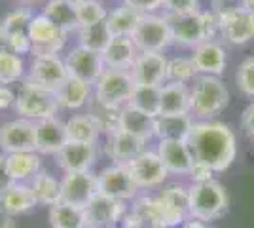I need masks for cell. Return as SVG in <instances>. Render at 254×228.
Instances as JSON below:
<instances>
[{
    "instance_id": "1",
    "label": "cell",
    "mask_w": 254,
    "mask_h": 228,
    "mask_svg": "<svg viewBox=\"0 0 254 228\" xmlns=\"http://www.w3.org/2000/svg\"><path fill=\"white\" fill-rule=\"evenodd\" d=\"M186 145L193 156V162L207 165L214 173L226 171L237 156L235 133L228 124L214 120L193 122L186 137Z\"/></svg>"
},
{
    "instance_id": "2",
    "label": "cell",
    "mask_w": 254,
    "mask_h": 228,
    "mask_svg": "<svg viewBox=\"0 0 254 228\" xmlns=\"http://www.w3.org/2000/svg\"><path fill=\"white\" fill-rule=\"evenodd\" d=\"M165 17L171 27L173 42L186 48H195L203 42L214 40V36L218 34V17L211 10H197L193 13H182V15L165 13Z\"/></svg>"
},
{
    "instance_id": "3",
    "label": "cell",
    "mask_w": 254,
    "mask_h": 228,
    "mask_svg": "<svg viewBox=\"0 0 254 228\" xmlns=\"http://www.w3.org/2000/svg\"><path fill=\"white\" fill-rule=\"evenodd\" d=\"M230 101V91L218 76L199 75L190 87V114L211 120L220 114Z\"/></svg>"
},
{
    "instance_id": "4",
    "label": "cell",
    "mask_w": 254,
    "mask_h": 228,
    "mask_svg": "<svg viewBox=\"0 0 254 228\" xmlns=\"http://www.w3.org/2000/svg\"><path fill=\"white\" fill-rule=\"evenodd\" d=\"M188 202H190V219L207 225L220 219L228 211L230 198L226 188L212 179L205 183H193L188 188Z\"/></svg>"
},
{
    "instance_id": "5",
    "label": "cell",
    "mask_w": 254,
    "mask_h": 228,
    "mask_svg": "<svg viewBox=\"0 0 254 228\" xmlns=\"http://www.w3.org/2000/svg\"><path fill=\"white\" fill-rule=\"evenodd\" d=\"M19 118H27L32 122H40L46 118H53L59 112V103L55 91L44 89L25 78L19 91L15 93V107Z\"/></svg>"
},
{
    "instance_id": "6",
    "label": "cell",
    "mask_w": 254,
    "mask_h": 228,
    "mask_svg": "<svg viewBox=\"0 0 254 228\" xmlns=\"http://www.w3.org/2000/svg\"><path fill=\"white\" fill-rule=\"evenodd\" d=\"M133 87H135V82H133V76L129 71L106 69L93 86L95 103L105 109L122 110L129 105Z\"/></svg>"
},
{
    "instance_id": "7",
    "label": "cell",
    "mask_w": 254,
    "mask_h": 228,
    "mask_svg": "<svg viewBox=\"0 0 254 228\" xmlns=\"http://www.w3.org/2000/svg\"><path fill=\"white\" fill-rule=\"evenodd\" d=\"M131 38H133L138 52H159L161 54L173 42V34H171L167 17L156 15V13L142 15L137 31L133 33Z\"/></svg>"
},
{
    "instance_id": "8",
    "label": "cell",
    "mask_w": 254,
    "mask_h": 228,
    "mask_svg": "<svg viewBox=\"0 0 254 228\" xmlns=\"http://www.w3.org/2000/svg\"><path fill=\"white\" fill-rule=\"evenodd\" d=\"M29 38H31L32 55H59V52L63 50L64 42H66V33L61 31L44 13H36L31 19Z\"/></svg>"
},
{
    "instance_id": "9",
    "label": "cell",
    "mask_w": 254,
    "mask_h": 228,
    "mask_svg": "<svg viewBox=\"0 0 254 228\" xmlns=\"http://www.w3.org/2000/svg\"><path fill=\"white\" fill-rule=\"evenodd\" d=\"M97 186H99V194L114 198L120 202L137 198L140 190L137 183L133 181V175L126 163H114L103 169L97 175Z\"/></svg>"
},
{
    "instance_id": "10",
    "label": "cell",
    "mask_w": 254,
    "mask_h": 228,
    "mask_svg": "<svg viewBox=\"0 0 254 228\" xmlns=\"http://www.w3.org/2000/svg\"><path fill=\"white\" fill-rule=\"evenodd\" d=\"M0 149L4 154L36 152V122L15 118L0 126Z\"/></svg>"
},
{
    "instance_id": "11",
    "label": "cell",
    "mask_w": 254,
    "mask_h": 228,
    "mask_svg": "<svg viewBox=\"0 0 254 228\" xmlns=\"http://www.w3.org/2000/svg\"><path fill=\"white\" fill-rule=\"evenodd\" d=\"M163 228H179L190 219V202L188 188L182 185H171L156 198Z\"/></svg>"
},
{
    "instance_id": "12",
    "label": "cell",
    "mask_w": 254,
    "mask_h": 228,
    "mask_svg": "<svg viewBox=\"0 0 254 228\" xmlns=\"http://www.w3.org/2000/svg\"><path fill=\"white\" fill-rule=\"evenodd\" d=\"M68 78L66 73V65L64 59H61L59 55H34L32 57L31 69L27 80L36 84V86L50 89V91H57L63 86V82Z\"/></svg>"
},
{
    "instance_id": "13",
    "label": "cell",
    "mask_w": 254,
    "mask_h": 228,
    "mask_svg": "<svg viewBox=\"0 0 254 228\" xmlns=\"http://www.w3.org/2000/svg\"><path fill=\"white\" fill-rule=\"evenodd\" d=\"M64 65H66L68 76L78 78L89 86H95L97 80L106 71L103 55L91 52V50H85L82 46H76L74 50L66 55Z\"/></svg>"
},
{
    "instance_id": "14",
    "label": "cell",
    "mask_w": 254,
    "mask_h": 228,
    "mask_svg": "<svg viewBox=\"0 0 254 228\" xmlns=\"http://www.w3.org/2000/svg\"><path fill=\"white\" fill-rule=\"evenodd\" d=\"M167 57L159 52H138L131 67V76L137 86H158L167 82Z\"/></svg>"
},
{
    "instance_id": "15",
    "label": "cell",
    "mask_w": 254,
    "mask_h": 228,
    "mask_svg": "<svg viewBox=\"0 0 254 228\" xmlns=\"http://www.w3.org/2000/svg\"><path fill=\"white\" fill-rule=\"evenodd\" d=\"M85 228H116V225L126 217L124 202L97 194L84 207Z\"/></svg>"
},
{
    "instance_id": "16",
    "label": "cell",
    "mask_w": 254,
    "mask_h": 228,
    "mask_svg": "<svg viewBox=\"0 0 254 228\" xmlns=\"http://www.w3.org/2000/svg\"><path fill=\"white\" fill-rule=\"evenodd\" d=\"M61 190H63V194H61L63 204L84 209L99 194L97 175H93L91 171L64 173L63 181H61Z\"/></svg>"
},
{
    "instance_id": "17",
    "label": "cell",
    "mask_w": 254,
    "mask_h": 228,
    "mask_svg": "<svg viewBox=\"0 0 254 228\" xmlns=\"http://www.w3.org/2000/svg\"><path fill=\"white\" fill-rule=\"evenodd\" d=\"M32 13L29 8H17L10 11L0 25V31L6 34L8 44H10V52L17 55L31 54L32 46L29 38V27H31Z\"/></svg>"
},
{
    "instance_id": "18",
    "label": "cell",
    "mask_w": 254,
    "mask_h": 228,
    "mask_svg": "<svg viewBox=\"0 0 254 228\" xmlns=\"http://www.w3.org/2000/svg\"><path fill=\"white\" fill-rule=\"evenodd\" d=\"M138 188H156L167 179V169L156 151L140 152L135 160L126 163Z\"/></svg>"
},
{
    "instance_id": "19",
    "label": "cell",
    "mask_w": 254,
    "mask_h": 228,
    "mask_svg": "<svg viewBox=\"0 0 254 228\" xmlns=\"http://www.w3.org/2000/svg\"><path fill=\"white\" fill-rule=\"evenodd\" d=\"M218 34L224 36V40L235 46L254 40V11L239 10L218 17Z\"/></svg>"
},
{
    "instance_id": "20",
    "label": "cell",
    "mask_w": 254,
    "mask_h": 228,
    "mask_svg": "<svg viewBox=\"0 0 254 228\" xmlns=\"http://www.w3.org/2000/svg\"><path fill=\"white\" fill-rule=\"evenodd\" d=\"M97 160V147L93 143L68 141L57 152V163L64 173L89 171Z\"/></svg>"
},
{
    "instance_id": "21",
    "label": "cell",
    "mask_w": 254,
    "mask_h": 228,
    "mask_svg": "<svg viewBox=\"0 0 254 228\" xmlns=\"http://www.w3.org/2000/svg\"><path fill=\"white\" fill-rule=\"evenodd\" d=\"M191 61L195 65L197 75L220 76L226 71V48L216 40H209L193 48Z\"/></svg>"
},
{
    "instance_id": "22",
    "label": "cell",
    "mask_w": 254,
    "mask_h": 228,
    "mask_svg": "<svg viewBox=\"0 0 254 228\" xmlns=\"http://www.w3.org/2000/svg\"><path fill=\"white\" fill-rule=\"evenodd\" d=\"M156 152L161 158L167 173L190 175L191 167H193V156H191L186 141H175V139L159 141Z\"/></svg>"
},
{
    "instance_id": "23",
    "label": "cell",
    "mask_w": 254,
    "mask_h": 228,
    "mask_svg": "<svg viewBox=\"0 0 254 228\" xmlns=\"http://www.w3.org/2000/svg\"><path fill=\"white\" fill-rule=\"evenodd\" d=\"M68 143L66 126L61 118L53 116L36 122V152L38 154H55Z\"/></svg>"
},
{
    "instance_id": "24",
    "label": "cell",
    "mask_w": 254,
    "mask_h": 228,
    "mask_svg": "<svg viewBox=\"0 0 254 228\" xmlns=\"http://www.w3.org/2000/svg\"><path fill=\"white\" fill-rule=\"evenodd\" d=\"M36 206H38V202L34 198L32 186L27 183H13L8 190H4L0 194V211L10 217L25 215Z\"/></svg>"
},
{
    "instance_id": "25",
    "label": "cell",
    "mask_w": 254,
    "mask_h": 228,
    "mask_svg": "<svg viewBox=\"0 0 254 228\" xmlns=\"http://www.w3.org/2000/svg\"><path fill=\"white\" fill-rule=\"evenodd\" d=\"M103 61L106 69L118 71H131L138 55V50L131 36H112V40L103 52Z\"/></svg>"
},
{
    "instance_id": "26",
    "label": "cell",
    "mask_w": 254,
    "mask_h": 228,
    "mask_svg": "<svg viewBox=\"0 0 254 228\" xmlns=\"http://www.w3.org/2000/svg\"><path fill=\"white\" fill-rule=\"evenodd\" d=\"M144 151H146V141L138 139L131 133L120 130L112 135H108L106 154L114 160V163H129Z\"/></svg>"
},
{
    "instance_id": "27",
    "label": "cell",
    "mask_w": 254,
    "mask_h": 228,
    "mask_svg": "<svg viewBox=\"0 0 254 228\" xmlns=\"http://www.w3.org/2000/svg\"><path fill=\"white\" fill-rule=\"evenodd\" d=\"M159 114H161V116L190 114V87H188V84L165 82V84L161 86Z\"/></svg>"
},
{
    "instance_id": "28",
    "label": "cell",
    "mask_w": 254,
    "mask_h": 228,
    "mask_svg": "<svg viewBox=\"0 0 254 228\" xmlns=\"http://www.w3.org/2000/svg\"><path fill=\"white\" fill-rule=\"evenodd\" d=\"M6 165L13 183H25L42 171V158L38 152H15L6 154Z\"/></svg>"
},
{
    "instance_id": "29",
    "label": "cell",
    "mask_w": 254,
    "mask_h": 228,
    "mask_svg": "<svg viewBox=\"0 0 254 228\" xmlns=\"http://www.w3.org/2000/svg\"><path fill=\"white\" fill-rule=\"evenodd\" d=\"M126 228H163L156 198H138L131 213L124 219Z\"/></svg>"
},
{
    "instance_id": "30",
    "label": "cell",
    "mask_w": 254,
    "mask_h": 228,
    "mask_svg": "<svg viewBox=\"0 0 254 228\" xmlns=\"http://www.w3.org/2000/svg\"><path fill=\"white\" fill-rule=\"evenodd\" d=\"M91 91H93V86L85 84L78 78L68 76L63 82V86L55 91V97L59 103V109L78 110L82 109L87 103V99L91 97Z\"/></svg>"
},
{
    "instance_id": "31",
    "label": "cell",
    "mask_w": 254,
    "mask_h": 228,
    "mask_svg": "<svg viewBox=\"0 0 254 228\" xmlns=\"http://www.w3.org/2000/svg\"><path fill=\"white\" fill-rule=\"evenodd\" d=\"M193 120L191 114H180V116H156L154 118V137L159 141L175 139V141H186L190 133Z\"/></svg>"
},
{
    "instance_id": "32",
    "label": "cell",
    "mask_w": 254,
    "mask_h": 228,
    "mask_svg": "<svg viewBox=\"0 0 254 228\" xmlns=\"http://www.w3.org/2000/svg\"><path fill=\"white\" fill-rule=\"evenodd\" d=\"M120 130L148 143L154 137V118L127 105L120 110Z\"/></svg>"
},
{
    "instance_id": "33",
    "label": "cell",
    "mask_w": 254,
    "mask_h": 228,
    "mask_svg": "<svg viewBox=\"0 0 254 228\" xmlns=\"http://www.w3.org/2000/svg\"><path fill=\"white\" fill-rule=\"evenodd\" d=\"M64 126H66L68 141L93 143L95 145L99 135H101V128H99L95 116L91 112L89 114H74L64 122Z\"/></svg>"
},
{
    "instance_id": "34",
    "label": "cell",
    "mask_w": 254,
    "mask_h": 228,
    "mask_svg": "<svg viewBox=\"0 0 254 228\" xmlns=\"http://www.w3.org/2000/svg\"><path fill=\"white\" fill-rule=\"evenodd\" d=\"M140 19H142V13L122 4L120 8L112 10L106 15V25H108L112 36H133Z\"/></svg>"
},
{
    "instance_id": "35",
    "label": "cell",
    "mask_w": 254,
    "mask_h": 228,
    "mask_svg": "<svg viewBox=\"0 0 254 228\" xmlns=\"http://www.w3.org/2000/svg\"><path fill=\"white\" fill-rule=\"evenodd\" d=\"M42 13L46 17H50L66 34L70 33V31H78L80 29L78 15H76V6L70 4V2H64V0H48Z\"/></svg>"
},
{
    "instance_id": "36",
    "label": "cell",
    "mask_w": 254,
    "mask_h": 228,
    "mask_svg": "<svg viewBox=\"0 0 254 228\" xmlns=\"http://www.w3.org/2000/svg\"><path fill=\"white\" fill-rule=\"evenodd\" d=\"M32 192H34V198L40 206H48L53 207L57 204H61V181H57L53 175L46 173V171H40L34 179L31 181Z\"/></svg>"
},
{
    "instance_id": "37",
    "label": "cell",
    "mask_w": 254,
    "mask_h": 228,
    "mask_svg": "<svg viewBox=\"0 0 254 228\" xmlns=\"http://www.w3.org/2000/svg\"><path fill=\"white\" fill-rule=\"evenodd\" d=\"M112 40V33L106 25V19L89 27H80L78 29V46H82L85 50H91L97 54H103L108 42Z\"/></svg>"
},
{
    "instance_id": "38",
    "label": "cell",
    "mask_w": 254,
    "mask_h": 228,
    "mask_svg": "<svg viewBox=\"0 0 254 228\" xmlns=\"http://www.w3.org/2000/svg\"><path fill=\"white\" fill-rule=\"evenodd\" d=\"M159 95H161V87L135 84L131 99H129V107L148 114L150 118H156L159 116Z\"/></svg>"
},
{
    "instance_id": "39",
    "label": "cell",
    "mask_w": 254,
    "mask_h": 228,
    "mask_svg": "<svg viewBox=\"0 0 254 228\" xmlns=\"http://www.w3.org/2000/svg\"><path fill=\"white\" fill-rule=\"evenodd\" d=\"M50 225L52 228H85L84 209L61 202L50 207Z\"/></svg>"
},
{
    "instance_id": "40",
    "label": "cell",
    "mask_w": 254,
    "mask_h": 228,
    "mask_svg": "<svg viewBox=\"0 0 254 228\" xmlns=\"http://www.w3.org/2000/svg\"><path fill=\"white\" fill-rule=\"evenodd\" d=\"M25 76V61L13 52L0 54V86H11Z\"/></svg>"
},
{
    "instance_id": "41",
    "label": "cell",
    "mask_w": 254,
    "mask_h": 228,
    "mask_svg": "<svg viewBox=\"0 0 254 228\" xmlns=\"http://www.w3.org/2000/svg\"><path fill=\"white\" fill-rule=\"evenodd\" d=\"M197 71L191 57H173L167 61V82L175 84H190L197 78Z\"/></svg>"
},
{
    "instance_id": "42",
    "label": "cell",
    "mask_w": 254,
    "mask_h": 228,
    "mask_svg": "<svg viewBox=\"0 0 254 228\" xmlns=\"http://www.w3.org/2000/svg\"><path fill=\"white\" fill-rule=\"evenodd\" d=\"M76 15H78L80 27H89V25L105 21L108 11L99 0H85L76 6Z\"/></svg>"
},
{
    "instance_id": "43",
    "label": "cell",
    "mask_w": 254,
    "mask_h": 228,
    "mask_svg": "<svg viewBox=\"0 0 254 228\" xmlns=\"http://www.w3.org/2000/svg\"><path fill=\"white\" fill-rule=\"evenodd\" d=\"M235 84L239 91L247 97H254V57L245 59L241 65L237 67L235 73Z\"/></svg>"
},
{
    "instance_id": "44",
    "label": "cell",
    "mask_w": 254,
    "mask_h": 228,
    "mask_svg": "<svg viewBox=\"0 0 254 228\" xmlns=\"http://www.w3.org/2000/svg\"><path fill=\"white\" fill-rule=\"evenodd\" d=\"M95 116L97 124L101 128V133H106V135H112L120 131V110L116 109H105V107H99L91 112Z\"/></svg>"
},
{
    "instance_id": "45",
    "label": "cell",
    "mask_w": 254,
    "mask_h": 228,
    "mask_svg": "<svg viewBox=\"0 0 254 228\" xmlns=\"http://www.w3.org/2000/svg\"><path fill=\"white\" fill-rule=\"evenodd\" d=\"M167 13L182 15V13H193L199 10V0H161Z\"/></svg>"
},
{
    "instance_id": "46",
    "label": "cell",
    "mask_w": 254,
    "mask_h": 228,
    "mask_svg": "<svg viewBox=\"0 0 254 228\" xmlns=\"http://www.w3.org/2000/svg\"><path fill=\"white\" fill-rule=\"evenodd\" d=\"M239 10H247V0H211V11L216 17Z\"/></svg>"
},
{
    "instance_id": "47",
    "label": "cell",
    "mask_w": 254,
    "mask_h": 228,
    "mask_svg": "<svg viewBox=\"0 0 254 228\" xmlns=\"http://www.w3.org/2000/svg\"><path fill=\"white\" fill-rule=\"evenodd\" d=\"M124 4L133 8V10H137L142 15H150V13H154V11L163 6L161 0H124Z\"/></svg>"
},
{
    "instance_id": "48",
    "label": "cell",
    "mask_w": 254,
    "mask_h": 228,
    "mask_svg": "<svg viewBox=\"0 0 254 228\" xmlns=\"http://www.w3.org/2000/svg\"><path fill=\"white\" fill-rule=\"evenodd\" d=\"M212 175H214V171H212V169H209L207 165L193 162V167H191V171H190V177H191V181H193V183H205V181H212Z\"/></svg>"
},
{
    "instance_id": "49",
    "label": "cell",
    "mask_w": 254,
    "mask_h": 228,
    "mask_svg": "<svg viewBox=\"0 0 254 228\" xmlns=\"http://www.w3.org/2000/svg\"><path fill=\"white\" fill-rule=\"evenodd\" d=\"M241 128H243V131L251 139H254V101L241 114Z\"/></svg>"
},
{
    "instance_id": "50",
    "label": "cell",
    "mask_w": 254,
    "mask_h": 228,
    "mask_svg": "<svg viewBox=\"0 0 254 228\" xmlns=\"http://www.w3.org/2000/svg\"><path fill=\"white\" fill-rule=\"evenodd\" d=\"M13 185L10 173H8V165H6V154L0 152V194L4 190H8L10 186Z\"/></svg>"
},
{
    "instance_id": "51",
    "label": "cell",
    "mask_w": 254,
    "mask_h": 228,
    "mask_svg": "<svg viewBox=\"0 0 254 228\" xmlns=\"http://www.w3.org/2000/svg\"><path fill=\"white\" fill-rule=\"evenodd\" d=\"M15 107V91L10 86H0V110Z\"/></svg>"
},
{
    "instance_id": "52",
    "label": "cell",
    "mask_w": 254,
    "mask_h": 228,
    "mask_svg": "<svg viewBox=\"0 0 254 228\" xmlns=\"http://www.w3.org/2000/svg\"><path fill=\"white\" fill-rule=\"evenodd\" d=\"M0 228H17V227H15L13 217H10V215H6V213L0 211Z\"/></svg>"
},
{
    "instance_id": "53",
    "label": "cell",
    "mask_w": 254,
    "mask_h": 228,
    "mask_svg": "<svg viewBox=\"0 0 254 228\" xmlns=\"http://www.w3.org/2000/svg\"><path fill=\"white\" fill-rule=\"evenodd\" d=\"M179 228H209V227H207L205 223H199V221H193V219H191V221H186L184 225H180Z\"/></svg>"
},
{
    "instance_id": "54",
    "label": "cell",
    "mask_w": 254,
    "mask_h": 228,
    "mask_svg": "<svg viewBox=\"0 0 254 228\" xmlns=\"http://www.w3.org/2000/svg\"><path fill=\"white\" fill-rule=\"evenodd\" d=\"M2 52H10V44H8L6 34L0 31V54H2Z\"/></svg>"
},
{
    "instance_id": "55",
    "label": "cell",
    "mask_w": 254,
    "mask_h": 228,
    "mask_svg": "<svg viewBox=\"0 0 254 228\" xmlns=\"http://www.w3.org/2000/svg\"><path fill=\"white\" fill-rule=\"evenodd\" d=\"M23 4H25V8L27 6H34V4H42V2H48V0H21Z\"/></svg>"
},
{
    "instance_id": "56",
    "label": "cell",
    "mask_w": 254,
    "mask_h": 228,
    "mask_svg": "<svg viewBox=\"0 0 254 228\" xmlns=\"http://www.w3.org/2000/svg\"><path fill=\"white\" fill-rule=\"evenodd\" d=\"M247 8L251 11H254V0H247Z\"/></svg>"
},
{
    "instance_id": "57",
    "label": "cell",
    "mask_w": 254,
    "mask_h": 228,
    "mask_svg": "<svg viewBox=\"0 0 254 228\" xmlns=\"http://www.w3.org/2000/svg\"><path fill=\"white\" fill-rule=\"evenodd\" d=\"M64 2H70V4L78 6V4H82V2H85V0H64Z\"/></svg>"
}]
</instances>
